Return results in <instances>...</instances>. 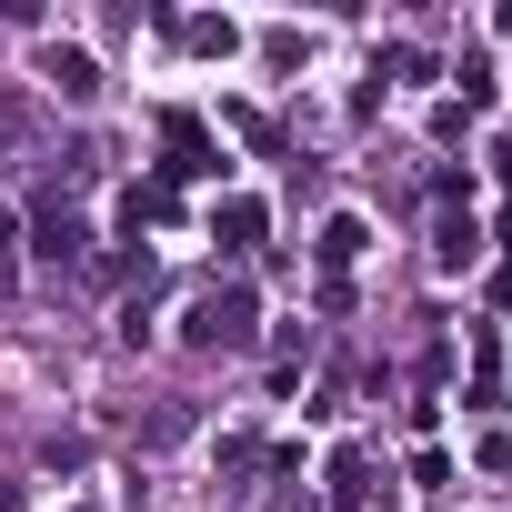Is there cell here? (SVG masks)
<instances>
[{
  "label": "cell",
  "instance_id": "7a4b0ae2",
  "mask_svg": "<svg viewBox=\"0 0 512 512\" xmlns=\"http://www.w3.org/2000/svg\"><path fill=\"white\" fill-rule=\"evenodd\" d=\"M51 81H61V91H71V101H91V91H101V71H91V61H81V51H51Z\"/></svg>",
  "mask_w": 512,
  "mask_h": 512
},
{
  "label": "cell",
  "instance_id": "6da1fadb",
  "mask_svg": "<svg viewBox=\"0 0 512 512\" xmlns=\"http://www.w3.org/2000/svg\"><path fill=\"white\" fill-rule=\"evenodd\" d=\"M191 342H251V292H211L191 312Z\"/></svg>",
  "mask_w": 512,
  "mask_h": 512
}]
</instances>
